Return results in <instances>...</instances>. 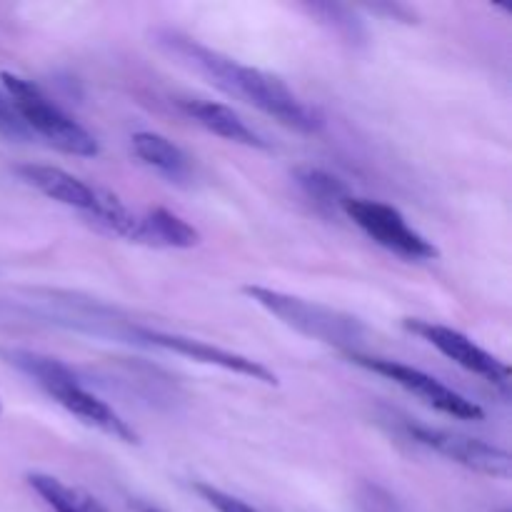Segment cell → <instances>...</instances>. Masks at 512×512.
Here are the masks:
<instances>
[{
	"instance_id": "cell-1",
	"label": "cell",
	"mask_w": 512,
	"mask_h": 512,
	"mask_svg": "<svg viewBox=\"0 0 512 512\" xmlns=\"http://www.w3.org/2000/svg\"><path fill=\"white\" fill-rule=\"evenodd\" d=\"M153 43L180 65L203 75L210 85L253 105L260 113L283 123L285 128H293L298 133H318L323 128V118L318 115V110L303 103L278 75L238 63L235 58H228L178 30H155Z\"/></svg>"
},
{
	"instance_id": "cell-2",
	"label": "cell",
	"mask_w": 512,
	"mask_h": 512,
	"mask_svg": "<svg viewBox=\"0 0 512 512\" xmlns=\"http://www.w3.org/2000/svg\"><path fill=\"white\" fill-rule=\"evenodd\" d=\"M0 360L18 370V373H23L25 378L33 380L60 408H65L70 415L83 420V423L93 425V428L110 435V438L123 440L128 445L140 443V435L135 433L133 425L120 418L105 400L90 393L70 365L60 363L58 358H50V355L25 348H0Z\"/></svg>"
},
{
	"instance_id": "cell-3",
	"label": "cell",
	"mask_w": 512,
	"mask_h": 512,
	"mask_svg": "<svg viewBox=\"0 0 512 512\" xmlns=\"http://www.w3.org/2000/svg\"><path fill=\"white\" fill-rule=\"evenodd\" d=\"M243 293L255 305L268 310L273 318H278L280 323L293 328L295 333L330 345L345 355L360 353L370 335L368 325L360 318L330 308V305L315 303V300L298 298V295L283 293V290L263 288V285H245Z\"/></svg>"
},
{
	"instance_id": "cell-4",
	"label": "cell",
	"mask_w": 512,
	"mask_h": 512,
	"mask_svg": "<svg viewBox=\"0 0 512 512\" xmlns=\"http://www.w3.org/2000/svg\"><path fill=\"white\" fill-rule=\"evenodd\" d=\"M0 80L5 85V95L13 100L33 138L38 135V138L48 140L53 148L68 155H78V158H95L100 153L98 140L83 125L75 123L68 113H63L38 85L8 73V70L0 73Z\"/></svg>"
},
{
	"instance_id": "cell-5",
	"label": "cell",
	"mask_w": 512,
	"mask_h": 512,
	"mask_svg": "<svg viewBox=\"0 0 512 512\" xmlns=\"http://www.w3.org/2000/svg\"><path fill=\"white\" fill-rule=\"evenodd\" d=\"M343 213L363 230L365 235L375 240L378 245L388 248L390 253L400 255L408 260H435L440 250L430 243L425 235L413 230L408 220L403 218L398 208L378 200L353 198L350 195L343 203Z\"/></svg>"
},
{
	"instance_id": "cell-6",
	"label": "cell",
	"mask_w": 512,
	"mask_h": 512,
	"mask_svg": "<svg viewBox=\"0 0 512 512\" xmlns=\"http://www.w3.org/2000/svg\"><path fill=\"white\" fill-rule=\"evenodd\" d=\"M350 363L360 365V368L370 370V373H378L383 378L393 380L395 385H400L403 390L413 393L415 398H420L423 403H428L430 408L440 410L445 415H453L458 420H483L485 413L478 403L473 400L463 398L460 393H455L453 388L443 385L440 380H435L433 375L423 373L418 368H410V365L398 363V360H388V358H373V355L365 353H355V355H345Z\"/></svg>"
},
{
	"instance_id": "cell-7",
	"label": "cell",
	"mask_w": 512,
	"mask_h": 512,
	"mask_svg": "<svg viewBox=\"0 0 512 512\" xmlns=\"http://www.w3.org/2000/svg\"><path fill=\"white\" fill-rule=\"evenodd\" d=\"M130 343L145 345V348L168 350V353L183 355V358L195 360V363L213 365V368L228 370V373L243 375V378H250V380H258V383L263 385H278V375H275L270 368H265L263 363H258V360L245 358V355L240 353H230V350L218 348V345H210L205 343V340L188 338V335L160 333V330L133 325Z\"/></svg>"
},
{
	"instance_id": "cell-8",
	"label": "cell",
	"mask_w": 512,
	"mask_h": 512,
	"mask_svg": "<svg viewBox=\"0 0 512 512\" xmlns=\"http://www.w3.org/2000/svg\"><path fill=\"white\" fill-rule=\"evenodd\" d=\"M405 433L418 445H425V448L445 455V458L463 465V468L488 475V478H510V455L505 450L495 448V445L485 443V440L418 423H405Z\"/></svg>"
},
{
	"instance_id": "cell-9",
	"label": "cell",
	"mask_w": 512,
	"mask_h": 512,
	"mask_svg": "<svg viewBox=\"0 0 512 512\" xmlns=\"http://www.w3.org/2000/svg\"><path fill=\"white\" fill-rule=\"evenodd\" d=\"M403 328L408 333L418 335L423 338L425 343L433 345L435 350L445 355L448 360H453L455 365H460L468 373L480 375L488 383L498 385V388H508L510 380V368L498 360L495 355H490L488 350H483L480 345H475L468 335H463L460 330L445 328V325L430 323V320H415V318H405Z\"/></svg>"
},
{
	"instance_id": "cell-10",
	"label": "cell",
	"mask_w": 512,
	"mask_h": 512,
	"mask_svg": "<svg viewBox=\"0 0 512 512\" xmlns=\"http://www.w3.org/2000/svg\"><path fill=\"white\" fill-rule=\"evenodd\" d=\"M18 178L28 183L30 188L40 190L45 198L55 200L60 205L80 210V213H93L95 203H98V188H90L75 175L65 173L63 168L55 165H38V163H25L15 168Z\"/></svg>"
},
{
	"instance_id": "cell-11",
	"label": "cell",
	"mask_w": 512,
	"mask_h": 512,
	"mask_svg": "<svg viewBox=\"0 0 512 512\" xmlns=\"http://www.w3.org/2000/svg\"><path fill=\"white\" fill-rule=\"evenodd\" d=\"M183 110L195 120L198 125H203L205 130H210L218 138L230 140V143L245 145V148H260L268 150V140L260 133H255L233 108L223 103H215V100H183Z\"/></svg>"
},
{
	"instance_id": "cell-12",
	"label": "cell",
	"mask_w": 512,
	"mask_h": 512,
	"mask_svg": "<svg viewBox=\"0 0 512 512\" xmlns=\"http://www.w3.org/2000/svg\"><path fill=\"white\" fill-rule=\"evenodd\" d=\"M138 243L153 245V248L188 250L200 243V233L198 228H193L180 215L170 213L165 208H153L145 215H140Z\"/></svg>"
},
{
	"instance_id": "cell-13",
	"label": "cell",
	"mask_w": 512,
	"mask_h": 512,
	"mask_svg": "<svg viewBox=\"0 0 512 512\" xmlns=\"http://www.w3.org/2000/svg\"><path fill=\"white\" fill-rule=\"evenodd\" d=\"M133 153L145 165H150V168H155L170 180H188L190 173H193V163L185 155V150L160 133H148V130L135 133Z\"/></svg>"
},
{
	"instance_id": "cell-14",
	"label": "cell",
	"mask_w": 512,
	"mask_h": 512,
	"mask_svg": "<svg viewBox=\"0 0 512 512\" xmlns=\"http://www.w3.org/2000/svg\"><path fill=\"white\" fill-rule=\"evenodd\" d=\"M25 480L40 495V500L55 512H105L103 505L93 495L83 493L78 488H70L63 480L53 478V475L30 473Z\"/></svg>"
},
{
	"instance_id": "cell-15",
	"label": "cell",
	"mask_w": 512,
	"mask_h": 512,
	"mask_svg": "<svg viewBox=\"0 0 512 512\" xmlns=\"http://www.w3.org/2000/svg\"><path fill=\"white\" fill-rule=\"evenodd\" d=\"M295 180L303 188V193L325 210H343V203L350 198L348 185L335 175L325 173V170L300 168L295 170Z\"/></svg>"
},
{
	"instance_id": "cell-16",
	"label": "cell",
	"mask_w": 512,
	"mask_h": 512,
	"mask_svg": "<svg viewBox=\"0 0 512 512\" xmlns=\"http://www.w3.org/2000/svg\"><path fill=\"white\" fill-rule=\"evenodd\" d=\"M0 135L8 140H18V143H28L33 140V133L28 130V125L20 118L18 108L13 105V100L5 93H0Z\"/></svg>"
},
{
	"instance_id": "cell-17",
	"label": "cell",
	"mask_w": 512,
	"mask_h": 512,
	"mask_svg": "<svg viewBox=\"0 0 512 512\" xmlns=\"http://www.w3.org/2000/svg\"><path fill=\"white\" fill-rule=\"evenodd\" d=\"M193 488H195V493H198L200 498H203L205 503L210 505V508L218 510V512H258V510L250 508L248 503H243V500H238V498H233V495L223 493V490L213 488V485L195 483Z\"/></svg>"
},
{
	"instance_id": "cell-18",
	"label": "cell",
	"mask_w": 512,
	"mask_h": 512,
	"mask_svg": "<svg viewBox=\"0 0 512 512\" xmlns=\"http://www.w3.org/2000/svg\"><path fill=\"white\" fill-rule=\"evenodd\" d=\"M130 508H133L135 512H165V510H160L158 505L145 503V500H130Z\"/></svg>"
},
{
	"instance_id": "cell-19",
	"label": "cell",
	"mask_w": 512,
	"mask_h": 512,
	"mask_svg": "<svg viewBox=\"0 0 512 512\" xmlns=\"http://www.w3.org/2000/svg\"><path fill=\"white\" fill-rule=\"evenodd\" d=\"M0 415H3V405H0Z\"/></svg>"
}]
</instances>
